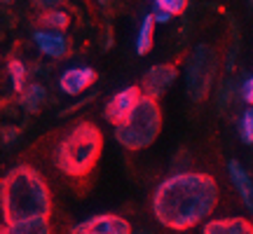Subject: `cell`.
<instances>
[{
  "instance_id": "6da1fadb",
  "label": "cell",
  "mask_w": 253,
  "mask_h": 234,
  "mask_svg": "<svg viewBox=\"0 0 253 234\" xmlns=\"http://www.w3.org/2000/svg\"><path fill=\"white\" fill-rule=\"evenodd\" d=\"M218 204V183L204 171H176L153 192L157 223L183 232L204 223Z\"/></svg>"
},
{
  "instance_id": "7a4b0ae2",
  "label": "cell",
  "mask_w": 253,
  "mask_h": 234,
  "mask_svg": "<svg viewBox=\"0 0 253 234\" xmlns=\"http://www.w3.org/2000/svg\"><path fill=\"white\" fill-rule=\"evenodd\" d=\"M0 204H2L5 225H12V223L33 220V218H49L52 195L36 169L19 164L14 169H9L2 178Z\"/></svg>"
},
{
  "instance_id": "3957f363",
  "label": "cell",
  "mask_w": 253,
  "mask_h": 234,
  "mask_svg": "<svg viewBox=\"0 0 253 234\" xmlns=\"http://www.w3.org/2000/svg\"><path fill=\"white\" fill-rule=\"evenodd\" d=\"M101 131L91 122H78L54 150V164L71 178H84L99 162L101 155Z\"/></svg>"
},
{
  "instance_id": "277c9868",
  "label": "cell",
  "mask_w": 253,
  "mask_h": 234,
  "mask_svg": "<svg viewBox=\"0 0 253 234\" xmlns=\"http://www.w3.org/2000/svg\"><path fill=\"white\" fill-rule=\"evenodd\" d=\"M162 131V110L155 99L138 101L134 113L126 117L122 124L115 126V141L126 150H143L153 143Z\"/></svg>"
},
{
  "instance_id": "5b68a950",
  "label": "cell",
  "mask_w": 253,
  "mask_h": 234,
  "mask_svg": "<svg viewBox=\"0 0 253 234\" xmlns=\"http://www.w3.org/2000/svg\"><path fill=\"white\" fill-rule=\"evenodd\" d=\"M218 75V52L207 42H199L188 52L183 66V80L190 101H204L213 89Z\"/></svg>"
},
{
  "instance_id": "8992f818",
  "label": "cell",
  "mask_w": 253,
  "mask_h": 234,
  "mask_svg": "<svg viewBox=\"0 0 253 234\" xmlns=\"http://www.w3.org/2000/svg\"><path fill=\"white\" fill-rule=\"evenodd\" d=\"M176 78H178V66L176 63H155L143 73L138 87L143 91V96L157 101L160 96H164L167 89H171Z\"/></svg>"
},
{
  "instance_id": "52a82bcc",
  "label": "cell",
  "mask_w": 253,
  "mask_h": 234,
  "mask_svg": "<svg viewBox=\"0 0 253 234\" xmlns=\"http://www.w3.org/2000/svg\"><path fill=\"white\" fill-rule=\"evenodd\" d=\"M141 99H143L141 87H138V84H129V87H125V89H120L118 94H113V96H110V101L106 103L103 115H106L108 122H113V124L118 126V124H122L131 113H134V108L138 106V101Z\"/></svg>"
},
{
  "instance_id": "ba28073f",
  "label": "cell",
  "mask_w": 253,
  "mask_h": 234,
  "mask_svg": "<svg viewBox=\"0 0 253 234\" xmlns=\"http://www.w3.org/2000/svg\"><path fill=\"white\" fill-rule=\"evenodd\" d=\"M68 234H134V230L122 216L99 213V216H91L78 225H73Z\"/></svg>"
},
{
  "instance_id": "9c48e42d",
  "label": "cell",
  "mask_w": 253,
  "mask_h": 234,
  "mask_svg": "<svg viewBox=\"0 0 253 234\" xmlns=\"http://www.w3.org/2000/svg\"><path fill=\"white\" fill-rule=\"evenodd\" d=\"M96 82V71L89 66H73L59 75V89L66 96H80L84 89H89V84Z\"/></svg>"
},
{
  "instance_id": "30bf717a",
  "label": "cell",
  "mask_w": 253,
  "mask_h": 234,
  "mask_svg": "<svg viewBox=\"0 0 253 234\" xmlns=\"http://www.w3.org/2000/svg\"><path fill=\"white\" fill-rule=\"evenodd\" d=\"M33 42L40 49V54L49 56V59H63L71 52V42L66 33L61 31H49V28H36L33 31Z\"/></svg>"
},
{
  "instance_id": "8fae6325",
  "label": "cell",
  "mask_w": 253,
  "mask_h": 234,
  "mask_svg": "<svg viewBox=\"0 0 253 234\" xmlns=\"http://www.w3.org/2000/svg\"><path fill=\"white\" fill-rule=\"evenodd\" d=\"M227 176L232 180V185H235L239 199L244 201L246 211L253 216V178L249 176V171H246L237 159H230V162H227Z\"/></svg>"
},
{
  "instance_id": "7c38bea8",
  "label": "cell",
  "mask_w": 253,
  "mask_h": 234,
  "mask_svg": "<svg viewBox=\"0 0 253 234\" xmlns=\"http://www.w3.org/2000/svg\"><path fill=\"white\" fill-rule=\"evenodd\" d=\"M202 234H253V223L246 218H213L207 220L202 227Z\"/></svg>"
},
{
  "instance_id": "4fadbf2b",
  "label": "cell",
  "mask_w": 253,
  "mask_h": 234,
  "mask_svg": "<svg viewBox=\"0 0 253 234\" xmlns=\"http://www.w3.org/2000/svg\"><path fill=\"white\" fill-rule=\"evenodd\" d=\"M2 234H52L49 218H33L12 225H2Z\"/></svg>"
},
{
  "instance_id": "5bb4252c",
  "label": "cell",
  "mask_w": 253,
  "mask_h": 234,
  "mask_svg": "<svg viewBox=\"0 0 253 234\" xmlns=\"http://www.w3.org/2000/svg\"><path fill=\"white\" fill-rule=\"evenodd\" d=\"M235 101H242L239 99V84H237L232 78H225V80L218 84L216 89V108L225 115L227 110L232 108V103Z\"/></svg>"
},
{
  "instance_id": "9a60e30c",
  "label": "cell",
  "mask_w": 253,
  "mask_h": 234,
  "mask_svg": "<svg viewBox=\"0 0 253 234\" xmlns=\"http://www.w3.org/2000/svg\"><path fill=\"white\" fill-rule=\"evenodd\" d=\"M45 101H47V89L42 84L33 82V84H28L26 91L19 96V106L26 110V113H38V110L45 106Z\"/></svg>"
},
{
  "instance_id": "2e32d148",
  "label": "cell",
  "mask_w": 253,
  "mask_h": 234,
  "mask_svg": "<svg viewBox=\"0 0 253 234\" xmlns=\"http://www.w3.org/2000/svg\"><path fill=\"white\" fill-rule=\"evenodd\" d=\"M155 17L148 12L138 26V33H136V54H148L153 49V38H155Z\"/></svg>"
},
{
  "instance_id": "e0dca14e",
  "label": "cell",
  "mask_w": 253,
  "mask_h": 234,
  "mask_svg": "<svg viewBox=\"0 0 253 234\" xmlns=\"http://www.w3.org/2000/svg\"><path fill=\"white\" fill-rule=\"evenodd\" d=\"M7 75H9V82H12V89L14 94H24L26 91V75H28V68L26 63L21 61V59H9L7 61Z\"/></svg>"
},
{
  "instance_id": "ac0fdd59",
  "label": "cell",
  "mask_w": 253,
  "mask_h": 234,
  "mask_svg": "<svg viewBox=\"0 0 253 234\" xmlns=\"http://www.w3.org/2000/svg\"><path fill=\"white\" fill-rule=\"evenodd\" d=\"M40 24H42V28H49V31H66L68 28V24H71V14L66 12V9L56 7L52 9V12H45L42 17H40Z\"/></svg>"
},
{
  "instance_id": "d6986e66",
  "label": "cell",
  "mask_w": 253,
  "mask_h": 234,
  "mask_svg": "<svg viewBox=\"0 0 253 234\" xmlns=\"http://www.w3.org/2000/svg\"><path fill=\"white\" fill-rule=\"evenodd\" d=\"M237 134L244 145H253V106H246L237 119Z\"/></svg>"
},
{
  "instance_id": "ffe728a7",
  "label": "cell",
  "mask_w": 253,
  "mask_h": 234,
  "mask_svg": "<svg viewBox=\"0 0 253 234\" xmlns=\"http://www.w3.org/2000/svg\"><path fill=\"white\" fill-rule=\"evenodd\" d=\"M155 7L167 12V14H171V17H178V14H183L188 9V2L185 0H157Z\"/></svg>"
},
{
  "instance_id": "44dd1931",
  "label": "cell",
  "mask_w": 253,
  "mask_h": 234,
  "mask_svg": "<svg viewBox=\"0 0 253 234\" xmlns=\"http://www.w3.org/2000/svg\"><path fill=\"white\" fill-rule=\"evenodd\" d=\"M239 99L244 101L246 106H253V75L242 80V84H239Z\"/></svg>"
},
{
  "instance_id": "7402d4cb",
  "label": "cell",
  "mask_w": 253,
  "mask_h": 234,
  "mask_svg": "<svg viewBox=\"0 0 253 234\" xmlns=\"http://www.w3.org/2000/svg\"><path fill=\"white\" fill-rule=\"evenodd\" d=\"M19 136H21V131H19L17 126H5V129H2V141H5V143H12V141H17Z\"/></svg>"
},
{
  "instance_id": "603a6c76",
  "label": "cell",
  "mask_w": 253,
  "mask_h": 234,
  "mask_svg": "<svg viewBox=\"0 0 253 234\" xmlns=\"http://www.w3.org/2000/svg\"><path fill=\"white\" fill-rule=\"evenodd\" d=\"M150 14H153L155 17V21H157V24H169V21H171V14H167V12H162V9H157L153 5V9H150Z\"/></svg>"
},
{
  "instance_id": "cb8c5ba5",
  "label": "cell",
  "mask_w": 253,
  "mask_h": 234,
  "mask_svg": "<svg viewBox=\"0 0 253 234\" xmlns=\"http://www.w3.org/2000/svg\"><path fill=\"white\" fill-rule=\"evenodd\" d=\"M134 234H155V232H153V230H136Z\"/></svg>"
}]
</instances>
